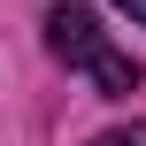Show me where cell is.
Returning <instances> with one entry per match:
<instances>
[{
	"mask_svg": "<svg viewBox=\"0 0 146 146\" xmlns=\"http://www.w3.org/2000/svg\"><path fill=\"white\" fill-rule=\"evenodd\" d=\"M108 8H123L131 23H146V0H108Z\"/></svg>",
	"mask_w": 146,
	"mask_h": 146,
	"instance_id": "obj_3",
	"label": "cell"
},
{
	"mask_svg": "<svg viewBox=\"0 0 146 146\" xmlns=\"http://www.w3.org/2000/svg\"><path fill=\"white\" fill-rule=\"evenodd\" d=\"M92 146H146V123H115V131H100Z\"/></svg>",
	"mask_w": 146,
	"mask_h": 146,
	"instance_id": "obj_2",
	"label": "cell"
},
{
	"mask_svg": "<svg viewBox=\"0 0 146 146\" xmlns=\"http://www.w3.org/2000/svg\"><path fill=\"white\" fill-rule=\"evenodd\" d=\"M46 46H54L69 69H92V85H100L108 100H131V92H139V62L108 46V31H100V15H92L85 0H54V8H46Z\"/></svg>",
	"mask_w": 146,
	"mask_h": 146,
	"instance_id": "obj_1",
	"label": "cell"
}]
</instances>
